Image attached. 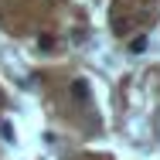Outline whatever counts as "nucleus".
<instances>
[{
	"label": "nucleus",
	"mask_w": 160,
	"mask_h": 160,
	"mask_svg": "<svg viewBox=\"0 0 160 160\" xmlns=\"http://www.w3.org/2000/svg\"><path fill=\"white\" fill-rule=\"evenodd\" d=\"M0 106H3V92H0Z\"/></svg>",
	"instance_id": "nucleus-4"
},
{
	"label": "nucleus",
	"mask_w": 160,
	"mask_h": 160,
	"mask_svg": "<svg viewBox=\"0 0 160 160\" xmlns=\"http://www.w3.org/2000/svg\"><path fill=\"white\" fill-rule=\"evenodd\" d=\"M0 136H3V140H10V143H14V126H10V123H0Z\"/></svg>",
	"instance_id": "nucleus-2"
},
{
	"label": "nucleus",
	"mask_w": 160,
	"mask_h": 160,
	"mask_svg": "<svg viewBox=\"0 0 160 160\" xmlns=\"http://www.w3.org/2000/svg\"><path fill=\"white\" fill-rule=\"evenodd\" d=\"M72 96L78 99V102H85V99H89V85H85L82 78H75V82H72Z\"/></svg>",
	"instance_id": "nucleus-1"
},
{
	"label": "nucleus",
	"mask_w": 160,
	"mask_h": 160,
	"mask_svg": "<svg viewBox=\"0 0 160 160\" xmlns=\"http://www.w3.org/2000/svg\"><path fill=\"white\" fill-rule=\"evenodd\" d=\"M129 48H133V51H143V48H147V38H136V41H133Z\"/></svg>",
	"instance_id": "nucleus-3"
}]
</instances>
